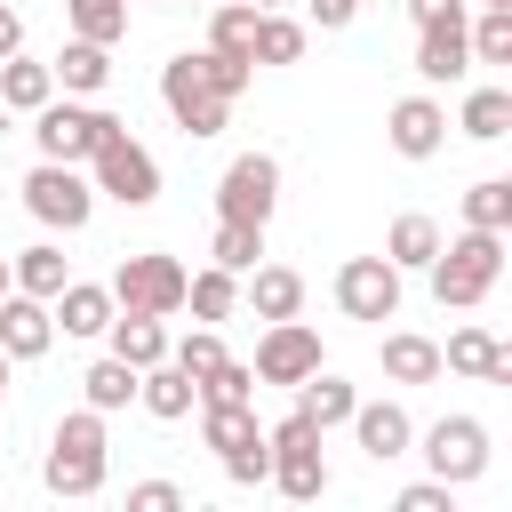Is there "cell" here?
<instances>
[{"mask_svg":"<svg viewBox=\"0 0 512 512\" xmlns=\"http://www.w3.org/2000/svg\"><path fill=\"white\" fill-rule=\"evenodd\" d=\"M224 472H232L240 488H248V480H264V472H272V440H248V448H232V456H224Z\"/></svg>","mask_w":512,"mask_h":512,"instance_id":"40","label":"cell"},{"mask_svg":"<svg viewBox=\"0 0 512 512\" xmlns=\"http://www.w3.org/2000/svg\"><path fill=\"white\" fill-rule=\"evenodd\" d=\"M256 16H264L256 0H216V16H208V48L256 64Z\"/></svg>","mask_w":512,"mask_h":512,"instance_id":"22","label":"cell"},{"mask_svg":"<svg viewBox=\"0 0 512 512\" xmlns=\"http://www.w3.org/2000/svg\"><path fill=\"white\" fill-rule=\"evenodd\" d=\"M80 392H88V408H96V416H112V408H128V400H136V368L112 352V360H96V368L80 376Z\"/></svg>","mask_w":512,"mask_h":512,"instance_id":"33","label":"cell"},{"mask_svg":"<svg viewBox=\"0 0 512 512\" xmlns=\"http://www.w3.org/2000/svg\"><path fill=\"white\" fill-rule=\"evenodd\" d=\"M400 512H456V488L448 480H416V488H400Z\"/></svg>","mask_w":512,"mask_h":512,"instance_id":"42","label":"cell"},{"mask_svg":"<svg viewBox=\"0 0 512 512\" xmlns=\"http://www.w3.org/2000/svg\"><path fill=\"white\" fill-rule=\"evenodd\" d=\"M48 312L64 320V336H104V328H112V288H96V280H64V288L48 296Z\"/></svg>","mask_w":512,"mask_h":512,"instance_id":"19","label":"cell"},{"mask_svg":"<svg viewBox=\"0 0 512 512\" xmlns=\"http://www.w3.org/2000/svg\"><path fill=\"white\" fill-rule=\"evenodd\" d=\"M64 16H72V40H96V48L128 40V0H64Z\"/></svg>","mask_w":512,"mask_h":512,"instance_id":"30","label":"cell"},{"mask_svg":"<svg viewBox=\"0 0 512 512\" xmlns=\"http://www.w3.org/2000/svg\"><path fill=\"white\" fill-rule=\"evenodd\" d=\"M48 72H56L64 96H96V88L112 80V48H96V40H64V56H56Z\"/></svg>","mask_w":512,"mask_h":512,"instance_id":"23","label":"cell"},{"mask_svg":"<svg viewBox=\"0 0 512 512\" xmlns=\"http://www.w3.org/2000/svg\"><path fill=\"white\" fill-rule=\"evenodd\" d=\"M24 208H32L48 232H80V224L96 216V184H88L72 160H40V168L24 176Z\"/></svg>","mask_w":512,"mask_h":512,"instance_id":"7","label":"cell"},{"mask_svg":"<svg viewBox=\"0 0 512 512\" xmlns=\"http://www.w3.org/2000/svg\"><path fill=\"white\" fill-rule=\"evenodd\" d=\"M464 32H472V64H512V0H488L480 24Z\"/></svg>","mask_w":512,"mask_h":512,"instance_id":"34","label":"cell"},{"mask_svg":"<svg viewBox=\"0 0 512 512\" xmlns=\"http://www.w3.org/2000/svg\"><path fill=\"white\" fill-rule=\"evenodd\" d=\"M248 368H256V384H288V392H296V384L320 368V336H312L304 320H264Z\"/></svg>","mask_w":512,"mask_h":512,"instance_id":"12","label":"cell"},{"mask_svg":"<svg viewBox=\"0 0 512 512\" xmlns=\"http://www.w3.org/2000/svg\"><path fill=\"white\" fill-rule=\"evenodd\" d=\"M184 304H192V320H232V304H240V272H224V264H208V272H184Z\"/></svg>","mask_w":512,"mask_h":512,"instance_id":"28","label":"cell"},{"mask_svg":"<svg viewBox=\"0 0 512 512\" xmlns=\"http://www.w3.org/2000/svg\"><path fill=\"white\" fill-rule=\"evenodd\" d=\"M384 136H392V152H400V160H432V152L448 144V112H440L432 96H400Z\"/></svg>","mask_w":512,"mask_h":512,"instance_id":"16","label":"cell"},{"mask_svg":"<svg viewBox=\"0 0 512 512\" xmlns=\"http://www.w3.org/2000/svg\"><path fill=\"white\" fill-rule=\"evenodd\" d=\"M352 440H360V456H376V464H392V456H408L416 448V424H408V408L400 400H352Z\"/></svg>","mask_w":512,"mask_h":512,"instance_id":"14","label":"cell"},{"mask_svg":"<svg viewBox=\"0 0 512 512\" xmlns=\"http://www.w3.org/2000/svg\"><path fill=\"white\" fill-rule=\"evenodd\" d=\"M160 104H168V120H176L184 136H216L224 112H232V96L208 88L200 56H168V64H160Z\"/></svg>","mask_w":512,"mask_h":512,"instance_id":"8","label":"cell"},{"mask_svg":"<svg viewBox=\"0 0 512 512\" xmlns=\"http://www.w3.org/2000/svg\"><path fill=\"white\" fill-rule=\"evenodd\" d=\"M464 136H480V144H496V136H512V88H472L464 96V120H456Z\"/></svg>","mask_w":512,"mask_h":512,"instance_id":"31","label":"cell"},{"mask_svg":"<svg viewBox=\"0 0 512 512\" xmlns=\"http://www.w3.org/2000/svg\"><path fill=\"white\" fill-rule=\"evenodd\" d=\"M48 96H56V72H48V64H32L24 48L0 56V104H8V112H40Z\"/></svg>","mask_w":512,"mask_h":512,"instance_id":"27","label":"cell"},{"mask_svg":"<svg viewBox=\"0 0 512 512\" xmlns=\"http://www.w3.org/2000/svg\"><path fill=\"white\" fill-rule=\"evenodd\" d=\"M296 56H304V24L280 16V8H264L256 16V64H296Z\"/></svg>","mask_w":512,"mask_h":512,"instance_id":"37","label":"cell"},{"mask_svg":"<svg viewBox=\"0 0 512 512\" xmlns=\"http://www.w3.org/2000/svg\"><path fill=\"white\" fill-rule=\"evenodd\" d=\"M352 400H360V392H352L344 376H328V368H312V376L296 384V416H304V424H320V432H328V424H344V416H352Z\"/></svg>","mask_w":512,"mask_h":512,"instance_id":"26","label":"cell"},{"mask_svg":"<svg viewBox=\"0 0 512 512\" xmlns=\"http://www.w3.org/2000/svg\"><path fill=\"white\" fill-rule=\"evenodd\" d=\"M272 440V472L264 480H280V496H296V504H312V496H328V456H320V424H304L296 408L264 432Z\"/></svg>","mask_w":512,"mask_h":512,"instance_id":"4","label":"cell"},{"mask_svg":"<svg viewBox=\"0 0 512 512\" xmlns=\"http://www.w3.org/2000/svg\"><path fill=\"white\" fill-rule=\"evenodd\" d=\"M256 8H280V0H256Z\"/></svg>","mask_w":512,"mask_h":512,"instance_id":"48","label":"cell"},{"mask_svg":"<svg viewBox=\"0 0 512 512\" xmlns=\"http://www.w3.org/2000/svg\"><path fill=\"white\" fill-rule=\"evenodd\" d=\"M464 224H480V232H512V176H480V184L464 192Z\"/></svg>","mask_w":512,"mask_h":512,"instance_id":"35","label":"cell"},{"mask_svg":"<svg viewBox=\"0 0 512 512\" xmlns=\"http://www.w3.org/2000/svg\"><path fill=\"white\" fill-rule=\"evenodd\" d=\"M0 296H8V256H0Z\"/></svg>","mask_w":512,"mask_h":512,"instance_id":"47","label":"cell"},{"mask_svg":"<svg viewBox=\"0 0 512 512\" xmlns=\"http://www.w3.org/2000/svg\"><path fill=\"white\" fill-rule=\"evenodd\" d=\"M424 464H432V480H448V488L480 480V472H488V424H480V416H440V424L424 432Z\"/></svg>","mask_w":512,"mask_h":512,"instance_id":"11","label":"cell"},{"mask_svg":"<svg viewBox=\"0 0 512 512\" xmlns=\"http://www.w3.org/2000/svg\"><path fill=\"white\" fill-rule=\"evenodd\" d=\"M136 400H144V416L184 424V416H192V400H200V384H192L176 360H152V368H136Z\"/></svg>","mask_w":512,"mask_h":512,"instance_id":"18","label":"cell"},{"mask_svg":"<svg viewBox=\"0 0 512 512\" xmlns=\"http://www.w3.org/2000/svg\"><path fill=\"white\" fill-rule=\"evenodd\" d=\"M352 16H360V0H312V24H320V32H344Z\"/></svg>","mask_w":512,"mask_h":512,"instance_id":"43","label":"cell"},{"mask_svg":"<svg viewBox=\"0 0 512 512\" xmlns=\"http://www.w3.org/2000/svg\"><path fill=\"white\" fill-rule=\"evenodd\" d=\"M480 8H488V0H480Z\"/></svg>","mask_w":512,"mask_h":512,"instance_id":"49","label":"cell"},{"mask_svg":"<svg viewBox=\"0 0 512 512\" xmlns=\"http://www.w3.org/2000/svg\"><path fill=\"white\" fill-rule=\"evenodd\" d=\"M384 256H392L400 272H424V264L440 256V224H432V216H400L392 240H384Z\"/></svg>","mask_w":512,"mask_h":512,"instance_id":"32","label":"cell"},{"mask_svg":"<svg viewBox=\"0 0 512 512\" xmlns=\"http://www.w3.org/2000/svg\"><path fill=\"white\" fill-rule=\"evenodd\" d=\"M336 304H344V320H392L400 312V264L392 256H344L336 264Z\"/></svg>","mask_w":512,"mask_h":512,"instance_id":"10","label":"cell"},{"mask_svg":"<svg viewBox=\"0 0 512 512\" xmlns=\"http://www.w3.org/2000/svg\"><path fill=\"white\" fill-rule=\"evenodd\" d=\"M112 312H152V320L184 312V264L160 256V248L120 256V272H112Z\"/></svg>","mask_w":512,"mask_h":512,"instance_id":"5","label":"cell"},{"mask_svg":"<svg viewBox=\"0 0 512 512\" xmlns=\"http://www.w3.org/2000/svg\"><path fill=\"white\" fill-rule=\"evenodd\" d=\"M48 344H56V312H48V296L8 288V296H0V352H8V360H40Z\"/></svg>","mask_w":512,"mask_h":512,"instance_id":"15","label":"cell"},{"mask_svg":"<svg viewBox=\"0 0 512 512\" xmlns=\"http://www.w3.org/2000/svg\"><path fill=\"white\" fill-rule=\"evenodd\" d=\"M0 392H8V352H0Z\"/></svg>","mask_w":512,"mask_h":512,"instance_id":"46","label":"cell"},{"mask_svg":"<svg viewBox=\"0 0 512 512\" xmlns=\"http://www.w3.org/2000/svg\"><path fill=\"white\" fill-rule=\"evenodd\" d=\"M248 312L256 320H296L304 312V280L288 264H248Z\"/></svg>","mask_w":512,"mask_h":512,"instance_id":"20","label":"cell"},{"mask_svg":"<svg viewBox=\"0 0 512 512\" xmlns=\"http://www.w3.org/2000/svg\"><path fill=\"white\" fill-rule=\"evenodd\" d=\"M64 280H72V264H64V248H48V240L8 264V288H24V296H56Z\"/></svg>","mask_w":512,"mask_h":512,"instance_id":"29","label":"cell"},{"mask_svg":"<svg viewBox=\"0 0 512 512\" xmlns=\"http://www.w3.org/2000/svg\"><path fill=\"white\" fill-rule=\"evenodd\" d=\"M40 480H48L56 496H96V488H104V416H96V408H80V416L56 424Z\"/></svg>","mask_w":512,"mask_h":512,"instance_id":"2","label":"cell"},{"mask_svg":"<svg viewBox=\"0 0 512 512\" xmlns=\"http://www.w3.org/2000/svg\"><path fill=\"white\" fill-rule=\"evenodd\" d=\"M176 504H184L176 480H136V488H128V512H176Z\"/></svg>","mask_w":512,"mask_h":512,"instance_id":"41","label":"cell"},{"mask_svg":"<svg viewBox=\"0 0 512 512\" xmlns=\"http://www.w3.org/2000/svg\"><path fill=\"white\" fill-rule=\"evenodd\" d=\"M200 440H208L216 456H232V448L264 440V424H256V408H248V400H200Z\"/></svg>","mask_w":512,"mask_h":512,"instance_id":"21","label":"cell"},{"mask_svg":"<svg viewBox=\"0 0 512 512\" xmlns=\"http://www.w3.org/2000/svg\"><path fill=\"white\" fill-rule=\"evenodd\" d=\"M424 272H432V296H440L448 312H472V304L496 288V272H504V232L464 224L456 240H440V256H432Z\"/></svg>","mask_w":512,"mask_h":512,"instance_id":"1","label":"cell"},{"mask_svg":"<svg viewBox=\"0 0 512 512\" xmlns=\"http://www.w3.org/2000/svg\"><path fill=\"white\" fill-rule=\"evenodd\" d=\"M104 136H120V120L96 112V104H56V96H48V104L32 112V144H40V160H72V168H80Z\"/></svg>","mask_w":512,"mask_h":512,"instance_id":"6","label":"cell"},{"mask_svg":"<svg viewBox=\"0 0 512 512\" xmlns=\"http://www.w3.org/2000/svg\"><path fill=\"white\" fill-rule=\"evenodd\" d=\"M16 48H24V16L0 0V56H16Z\"/></svg>","mask_w":512,"mask_h":512,"instance_id":"44","label":"cell"},{"mask_svg":"<svg viewBox=\"0 0 512 512\" xmlns=\"http://www.w3.org/2000/svg\"><path fill=\"white\" fill-rule=\"evenodd\" d=\"M112 352L128 360V368H152V360H168V328L152 320V312H112Z\"/></svg>","mask_w":512,"mask_h":512,"instance_id":"24","label":"cell"},{"mask_svg":"<svg viewBox=\"0 0 512 512\" xmlns=\"http://www.w3.org/2000/svg\"><path fill=\"white\" fill-rule=\"evenodd\" d=\"M384 376H392V384H432V376H440V344L416 336V328H392V336H384Z\"/></svg>","mask_w":512,"mask_h":512,"instance_id":"25","label":"cell"},{"mask_svg":"<svg viewBox=\"0 0 512 512\" xmlns=\"http://www.w3.org/2000/svg\"><path fill=\"white\" fill-rule=\"evenodd\" d=\"M448 8H464V0H408V16H416V24H432V16H448Z\"/></svg>","mask_w":512,"mask_h":512,"instance_id":"45","label":"cell"},{"mask_svg":"<svg viewBox=\"0 0 512 512\" xmlns=\"http://www.w3.org/2000/svg\"><path fill=\"white\" fill-rule=\"evenodd\" d=\"M416 72H424L432 88H448V80H464V72H472V32H464V8H448V16L416 24Z\"/></svg>","mask_w":512,"mask_h":512,"instance_id":"13","label":"cell"},{"mask_svg":"<svg viewBox=\"0 0 512 512\" xmlns=\"http://www.w3.org/2000/svg\"><path fill=\"white\" fill-rule=\"evenodd\" d=\"M200 400H256V368L224 352V360H216V368L200 376Z\"/></svg>","mask_w":512,"mask_h":512,"instance_id":"38","label":"cell"},{"mask_svg":"<svg viewBox=\"0 0 512 512\" xmlns=\"http://www.w3.org/2000/svg\"><path fill=\"white\" fill-rule=\"evenodd\" d=\"M440 368H456V376H480V384H512V352H504L488 328H456V336L440 344Z\"/></svg>","mask_w":512,"mask_h":512,"instance_id":"17","label":"cell"},{"mask_svg":"<svg viewBox=\"0 0 512 512\" xmlns=\"http://www.w3.org/2000/svg\"><path fill=\"white\" fill-rule=\"evenodd\" d=\"M168 360H176V368H184V376H192V384H200V376H208V368H216V360H224V336H216V328H208V320H200V328H192V336H184V344H176V352H168Z\"/></svg>","mask_w":512,"mask_h":512,"instance_id":"39","label":"cell"},{"mask_svg":"<svg viewBox=\"0 0 512 512\" xmlns=\"http://www.w3.org/2000/svg\"><path fill=\"white\" fill-rule=\"evenodd\" d=\"M88 184H96L104 200H120V208H152V200H160V160L120 128V136H104V144L88 152Z\"/></svg>","mask_w":512,"mask_h":512,"instance_id":"3","label":"cell"},{"mask_svg":"<svg viewBox=\"0 0 512 512\" xmlns=\"http://www.w3.org/2000/svg\"><path fill=\"white\" fill-rule=\"evenodd\" d=\"M208 256H216L224 272H248V264L264 256V224H240V216H216V240H208Z\"/></svg>","mask_w":512,"mask_h":512,"instance_id":"36","label":"cell"},{"mask_svg":"<svg viewBox=\"0 0 512 512\" xmlns=\"http://www.w3.org/2000/svg\"><path fill=\"white\" fill-rule=\"evenodd\" d=\"M280 208V160L272 152H240L216 184V216H240V224H272Z\"/></svg>","mask_w":512,"mask_h":512,"instance_id":"9","label":"cell"}]
</instances>
